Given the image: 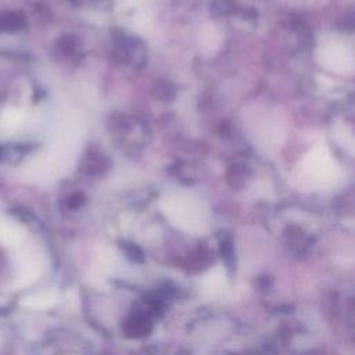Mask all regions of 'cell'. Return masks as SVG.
Wrapping results in <instances>:
<instances>
[{"mask_svg": "<svg viewBox=\"0 0 355 355\" xmlns=\"http://www.w3.org/2000/svg\"><path fill=\"white\" fill-rule=\"evenodd\" d=\"M24 17L18 12H3L0 14V29L17 31L24 26Z\"/></svg>", "mask_w": 355, "mask_h": 355, "instance_id": "obj_1", "label": "cell"}, {"mask_svg": "<svg viewBox=\"0 0 355 355\" xmlns=\"http://www.w3.org/2000/svg\"><path fill=\"white\" fill-rule=\"evenodd\" d=\"M155 96L162 100H171L175 96V90L169 85H158L155 90Z\"/></svg>", "mask_w": 355, "mask_h": 355, "instance_id": "obj_2", "label": "cell"}]
</instances>
